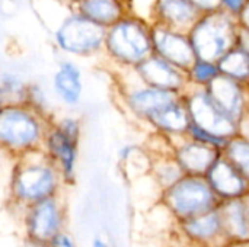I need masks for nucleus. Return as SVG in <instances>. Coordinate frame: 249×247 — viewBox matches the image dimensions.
<instances>
[{
	"instance_id": "7ed1b4c3",
	"label": "nucleus",
	"mask_w": 249,
	"mask_h": 247,
	"mask_svg": "<svg viewBox=\"0 0 249 247\" xmlns=\"http://www.w3.org/2000/svg\"><path fill=\"white\" fill-rule=\"evenodd\" d=\"M152 54L150 20L130 13L105 29L104 55L118 71L134 70Z\"/></svg>"
},
{
	"instance_id": "423d86ee",
	"label": "nucleus",
	"mask_w": 249,
	"mask_h": 247,
	"mask_svg": "<svg viewBox=\"0 0 249 247\" xmlns=\"http://www.w3.org/2000/svg\"><path fill=\"white\" fill-rule=\"evenodd\" d=\"M55 47L73 57H93L104 54L105 29L86 19L73 9L54 31Z\"/></svg>"
},
{
	"instance_id": "f3484780",
	"label": "nucleus",
	"mask_w": 249,
	"mask_h": 247,
	"mask_svg": "<svg viewBox=\"0 0 249 247\" xmlns=\"http://www.w3.org/2000/svg\"><path fill=\"white\" fill-rule=\"evenodd\" d=\"M213 102L239 124L249 111V87L225 76H219L207 89Z\"/></svg>"
},
{
	"instance_id": "a878e982",
	"label": "nucleus",
	"mask_w": 249,
	"mask_h": 247,
	"mask_svg": "<svg viewBox=\"0 0 249 247\" xmlns=\"http://www.w3.org/2000/svg\"><path fill=\"white\" fill-rule=\"evenodd\" d=\"M28 83L18 74L3 71L0 73V102L16 103L25 102Z\"/></svg>"
},
{
	"instance_id": "a19ab883",
	"label": "nucleus",
	"mask_w": 249,
	"mask_h": 247,
	"mask_svg": "<svg viewBox=\"0 0 249 247\" xmlns=\"http://www.w3.org/2000/svg\"><path fill=\"white\" fill-rule=\"evenodd\" d=\"M1 105H3V103H1V102H0V106H1Z\"/></svg>"
},
{
	"instance_id": "473e14b6",
	"label": "nucleus",
	"mask_w": 249,
	"mask_h": 247,
	"mask_svg": "<svg viewBox=\"0 0 249 247\" xmlns=\"http://www.w3.org/2000/svg\"><path fill=\"white\" fill-rule=\"evenodd\" d=\"M236 47H239L241 49H244L249 55V31L239 28L238 39H236Z\"/></svg>"
},
{
	"instance_id": "5701e85b",
	"label": "nucleus",
	"mask_w": 249,
	"mask_h": 247,
	"mask_svg": "<svg viewBox=\"0 0 249 247\" xmlns=\"http://www.w3.org/2000/svg\"><path fill=\"white\" fill-rule=\"evenodd\" d=\"M220 76L249 87V55L239 47H233L217 63Z\"/></svg>"
},
{
	"instance_id": "f8f14e48",
	"label": "nucleus",
	"mask_w": 249,
	"mask_h": 247,
	"mask_svg": "<svg viewBox=\"0 0 249 247\" xmlns=\"http://www.w3.org/2000/svg\"><path fill=\"white\" fill-rule=\"evenodd\" d=\"M133 71L143 84L159 90L182 96L190 89L187 73L155 54L146 58Z\"/></svg>"
},
{
	"instance_id": "ea45409f",
	"label": "nucleus",
	"mask_w": 249,
	"mask_h": 247,
	"mask_svg": "<svg viewBox=\"0 0 249 247\" xmlns=\"http://www.w3.org/2000/svg\"><path fill=\"white\" fill-rule=\"evenodd\" d=\"M25 246L26 247H48L45 245H36V243H31V242H25Z\"/></svg>"
},
{
	"instance_id": "c756f323",
	"label": "nucleus",
	"mask_w": 249,
	"mask_h": 247,
	"mask_svg": "<svg viewBox=\"0 0 249 247\" xmlns=\"http://www.w3.org/2000/svg\"><path fill=\"white\" fill-rule=\"evenodd\" d=\"M190 1L200 15L220 10V0H187Z\"/></svg>"
},
{
	"instance_id": "72a5a7b5",
	"label": "nucleus",
	"mask_w": 249,
	"mask_h": 247,
	"mask_svg": "<svg viewBox=\"0 0 249 247\" xmlns=\"http://www.w3.org/2000/svg\"><path fill=\"white\" fill-rule=\"evenodd\" d=\"M236 22H238V26L241 29L249 31V1L247 3V6L242 9V12L236 16Z\"/></svg>"
},
{
	"instance_id": "f03ea898",
	"label": "nucleus",
	"mask_w": 249,
	"mask_h": 247,
	"mask_svg": "<svg viewBox=\"0 0 249 247\" xmlns=\"http://www.w3.org/2000/svg\"><path fill=\"white\" fill-rule=\"evenodd\" d=\"M53 118L26 102L0 106V151L13 160L42 148Z\"/></svg>"
},
{
	"instance_id": "58836bf2",
	"label": "nucleus",
	"mask_w": 249,
	"mask_h": 247,
	"mask_svg": "<svg viewBox=\"0 0 249 247\" xmlns=\"http://www.w3.org/2000/svg\"><path fill=\"white\" fill-rule=\"evenodd\" d=\"M60 1H64V3H67V4H73V6H77L80 1H83V0H60Z\"/></svg>"
},
{
	"instance_id": "20e7f679",
	"label": "nucleus",
	"mask_w": 249,
	"mask_h": 247,
	"mask_svg": "<svg viewBox=\"0 0 249 247\" xmlns=\"http://www.w3.org/2000/svg\"><path fill=\"white\" fill-rule=\"evenodd\" d=\"M239 26L236 17L220 10L200 15L188 31V38L197 60L217 63L236 47Z\"/></svg>"
},
{
	"instance_id": "393cba45",
	"label": "nucleus",
	"mask_w": 249,
	"mask_h": 247,
	"mask_svg": "<svg viewBox=\"0 0 249 247\" xmlns=\"http://www.w3.org/2000/svg\"><path fill=\"white\" fill-rule=\"evenodd\" d=\"M185 73L188 86L193 89H207L220 76L217 64L204 60H196Z\"/></svg>"
},
{
	"instance_id": "2f4dec72",
	"label": "nucleus",
	"mask_w": 249,
	"mask_h": 247,
	"mask_svg": "<svg viewBox=\"0 0 249 247\" xmlns=\"http://www.w3.org/2000/svg\"><path fill=\"white\" fill-rule=\"evenodd\" d=\"M48 247H77V243L74 240V237L67 231H61L58 233L50 243H48Z\"/></svg>"
},
{
	"instance_id": "f257e3e1",
	"label": "nucleus",
	"mask_w": 249,
	"mask_h": 247,
	"mask_svg": "<svg viewBox=\"0 0 249 247\" xmlns=\"http://www.w3.org/2000/svg\"><path fill=\"white\" fill-rule=\"evenodd\" d=\"M13 162L7 188L13 208L22 211L29 205L61 195L66 185L42 150L25 154Z\"/></svg>"
},
{
	"instance_id": "b1692460",
	"label": "nucleus",
	"mask_w": 249,
	"mask_h": 247,
	"mask_svg": "<svg viewBox=\"0 0 249 247\" xmlns=\"http://www.w3.org/2000/svg\"><path fill=\"white\" fill-rule=\"evenodd\" d=\"M222 156L228 159L236 170L247 179L249 183V138L238 134L231 138L226 147L222 150Z\"/></svg>"
},
{
	"instance_id": "2eb2a0df",
	"label": "nucleus",
	"mask_w": 249,
	"mask_h": 247,
	"mask_svg": "<svg viewBox=\"0 0 249 247\" xmlns=\"http://www.w3.org/2000/svg\"><path fill=\"white\" fill-rule=\"evenodd\" d=\"M171 154L188 176H206L214 162L220 157L222 151L204 146L190 137L179 138L171 143Z\"/></svg>"
},
{
	"instance_id": "412c9836",
	"label": "nucleus",
	"mask_w": 249,
	"mask_h": 247,
	"mask_svg": "<svg viewBox=\"0 0 249 247\" xmlns=\"http://www.w3.org/2000/svg\"><path fill=\"white\" fill-rule=\"evenodd\" d=\"M219 213L228 242L249 240V224L244 199L222 202L219 205Z\"/></svg>"
},
{
	"instance_id": "1a4fd4ad",
	"label": "nucleus",
	"mask_w": 249,
	"mask_h": 247,
	"mask_svg": "<svg viewBox=\"0 0 249 247\" xmlns=\"http://www.w3.org/2000/svg\"><path fill=\"white\" fill-rule=\"evenodd\" d=\"M182 99L188 109L193 125L226 140L241 134V124L226 115L213 102L206 89L190 87L182 95Z\"/></svg>"
},
{
	"instance_id": "dca6fc26",
	"label": "nucleus",
	"mask_w": 249,
	"mask_h": 247,
	"mask_svg": "<svg viewBox=\"0 0 249 247\" xmlns=\"http://www.w3.org/2000/svg\"><path fill=\"white\" fill-rule=\"evenodd\" d=\"M146 127L150 130V134L159 135L169 143L187 137L191 119L182 96L155 114L146 122Z\"/></svg>"
},
{
	"instance_id": "9d476101",
	"label": "nucleus",
	"mask_w": 249,
	"mask_h": 247,
	"mask_svg": "<svg viewBox=\"0 0 249 247\" xmlns=\"http://www.w3.org/2000/svg\"><path fill=\"white\" fill-rule=\"evenodd\" d=\"M174 236L187 247H220L228 242L219 207L177 223Z\"/></svg>"
},
{
	"instance_id": "a211bd4d",
	"label": "nucleus",
	"mask_w": 249,
	"mask_h": 247,
	"mask_svg": "<svg viewBox=\"0 0 249 247\" xmlns=\"http://www.w3.org/2000/svg\"><path fill=\"white\" fill-rule=\"evenodd\" d=\"M200 17L197 9L187 0H155L150 9V23L188 32Z\"/></svg>"
},
{
	"instance_id": "6ab92c4d",
	"label": "nucleus",
	"mask_w": 249,
	"mask_h": 247,
	"mask_svg": "<svg viewBox=\"0 0 249 247\" xmlns=\"http://www.w3.org/2000/svg\"><path fill=\"white\" fill-rule=\"evenodd\" d=\"M51 89L57 100L66 108H74L83 98V74L71 60H61L53 74Z\"/></svg>"
},
{
	"instance_id": "6e6552de",
	"label": "nucleus",
	"mask_w": 249,
	"mask_h": 247,
	"mask_svg": "<svg viewBox=\"0 0 249 247\" xmlns=\"http://www.w3.org/2000/svg\"><path fill=\"white\" fill-rule=\"evenodd\" d=\"M67 208L61 198L53 197L22 210V227L25 242L45 245L66 230Z\"/></svg>"
},
{
	"instance_id": "c85d7f7f",
	"label": "nucleus",
	"mask_w": 249,
	"mask_h": 247,
	"mask_svg": "<svg viewBox=\"0 0 249 247\" xmlns=\"http://www.w3.org/2000/svg\"><path fill=\"white\" fill-rule=\"evenodd\" d=\"M53 125L57 127L60 131L67 134L69 137H73L76 140L82 138V121L74 115H64L58 118H53Z\"/></svg>"
},
{
	"instance_id": "4c0bfd02",
	"label": "nucleus",
	"mask_w": 249,
	"mask_h": 247,
	"mask_svg": "<svg viewBox=\"0 0 249 247\" xmlns=\"http://www.w3.org/2000/svg\"><path fill=\"white\" fill-rule=\"evenodd\" d=\"M244 202H245V210H247V217H248V224H249V194L244 198Z\"/></svg>"
},
{
	"instance_id": "39448f33",
	"label": "nucleus",
	"mask_w": 249,
	"mask_h": 247,
	"mask_svg": "<svg viewBox=\"0 0 249 247\" xmlns=\"http://www.w3.org/2000/svg\"><path fill=\"white\" fill-rule=\"evenodd\" d=\"M159 202L177 223L212 211L220 205L206 178L188 175L163 191Z\"/></svg>"
},
{
	"instance_id": "e433bc0d",
	"label": "nucleus",
	"mask_w": 249,
	"mask_h": 247,
	"mask_svg": "<svg viewBox=\"0 0 249 247\" xmlns=\"http://www.w3.org/2000/svg\"><path fill=\"white\" fill-rule=\"evenodd\" d=\"M220 247H249V240H245V242H226L223 246Z\"/></svg>"
},
{
	"instance_id": "4468645a",
	"label": "nucleus",
	"mask_w": 249,
	"mask_h": 247,
	"mask_svg": "<svg viewBox=\"0 0 249 247\" xmlns=\"http://www.w3.org/2000/svg\"><path fill=\"white\" fill-rule=\"evenodd\" d=\"M204 178L220 204L244 199L249 194V183L247 179L222 154Z\"/></svg>"
},
{
	"instance_id": "ddd939ff",
	"label": "nucleus",
	"mask_w": 249,
	"mask_h": 247,
	"mask_svg": "<svg viewBox=\"0 0 249 247\" xmlns=\"http://www.w3.org/2000/svg\"><path fill=\"white\" fill-rule=\"evenodd\" d=\"M152 47L155 55L184 71H187L197 60L188 32L152 23Z\"/></svg>"
},
{
	"instance_id": "bb28decb",
	"label": "nucleus",
	"mask_w": 249,
	"mask_h": 247,
	"mask_svg": "<svg viewBox=\"0 0 249 247\" xmlns=\"http://www.w3.org/2000/svg\"><path fill=\"white\" fill-rule=\"evenodd\" d=\"M187 137H190L191 140L198 141V143H201V144H204V146L213 147V148H216V150H219V151H222V150L226 147L228 141H229V140L222 138V137H219V135H214V134H212V132H209V131H206V130H201V128L193 125V124H191V127H190V130H188V135H187Z\"/></svg>"
},
{
	"instance_id": "7c9ffc66",
	"label": "nucleus",
	"mask_w": 249,
	"mask_h": 247,
	"mask_svg": "<svg viewBox=\"0 0 249 247\" xmlns=\"http://www.w3.org/2000/svg\"><path fill=\"white\" fill-rule=\"evenodd\" d=\"M249 0H220V9L232 16H238Z\"/></svg>"
},
{
	"instance_id": "c9c22d12",
	"label": "nucleus",
	"mask_w": 249,
	"mask_h": 247,
	"mask_svg": "<svg viewBox=\"0 0 249 247\" xmlns=\"http://www.w3.org/2000/svg\"><path fill=\"white\" fill-rule=\"evenodd\" d=\"M92 247H111V245H109L105 239L96 237V239L92 240Z\"/></svg>"
},
{
	"instance_id": "0eeeda50",
	"label": "nucleus",
	"mask_w": 249,
	"mask_h": 247,
	"mask_svg": "<svg viewBox=\"0 0 249 247\" xmlns=\"http://www.w3.org/2000/svg\"><path fill=\"white\" fill-rule=\"evenodd\" d=\"M118 96L123 108L136 121L146 122L166 105L181 98L178 95L143 84L133 70H123L118 77Z\"/></svg>"
},
{
	"instance_id": "9b49d317",
	"label": "nucleus",
	"mask_w": 249,
	"mask_h": 247,
	"mask_svg": "<svg viewBox=\"0 0 249 247\" xmlns=\"http://www.w3.org/2000/svg\"><path fill=\"white\" fill-rule=\"evenodd\" d=\"M79 146L80 140L69 137L51 124L41 150L45 153L48 160L55 166L66 186L74 183L77 178Z\"/></svg>"
},
{
	"instance_id": "4be33fe9",
	"label": "nucleus",
	"mask_w": 249,
	"mask_h": 247,
	"mask_svg": "<svg viewBox=\"0 0 249 247\" xmlns=\"http://www.w3.org/2000/svg\"><path fill=\"white\" fill-rule=\"evenodd\" d=\"M147 175L155 183V186L160 191V194L168 188L174 186L178 181H181L185 176L171 153L152 154Z\"/></svg>"
},
{
	"instance_id": "aec40b11",
	"label": "nucleus",
	"mask_w": 249,
	"mask_h": 247,
	"mask_svg": "<svg viewBox=\"0 0 249 247\" xmlns=\"http://www.w3.org/2000/svg\"><path fill=\"white\" fill-rule=\"evenodd\" d=\"M74 9L104 29L133 13L130 0H83Z\"/></svg>"
},
{
	"instance_id": "cd10ccee",
	"label": "nucleus",
	"mask_w": 249,
	"mask_h": 247,
	"mask_svg": "<svg viewBox=\"0 0 249 247\" xmlns=\"http://www.w3.org/2000/svg\"><path fill=\"white\" fill-rule=\"evenodd\" d=\"M25 102H26L28 105H31L32 108H35L36 111H39V112H42V114H45V115L54 116V115H51V112H50L48 96H47L45 90H44L41 86H38V84H28Z\"/></svg>"
},
{
	"instance_id": "f704fd0d",
	"label": "nucleus",
	"mask_w": 249,
	"mask_h": 247,
	"mask_svg": "<svg viewBox=\"0 0 249 247\" xmlns=\"http://www.w3.org/2000/svg\"><path fill=\"white\" fill-rule=\"evenodd\" d=\"M241 134L249 138V111L247 116L244 118V121L241 122Z\"/></svg>"
}]
</instances>
